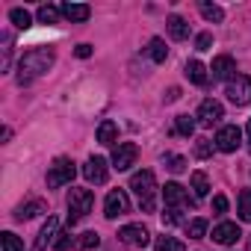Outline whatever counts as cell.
<instances>
[{"label": "cell", "mask_w": 251, "mask_h": 251, "mask_svg": "<svg viewBox=\"0 0 251 251\" xmlns=\"http://www.w3.org/2000/svg\"><path fill=\"white\" fill-rule=\"evenodd\" d=\"M50 68H53V50L36 48V50H30V53L21 56V62H18V83L24 86V83L36 80V77H42Z\"/></svg>", "instance_id": "1"}, {"label": "cell", "mask_w": 251, "mask_h": 251, "mask_svg": "<svg viewBox=\"0 0 251 251\" xmlns=\"http://www.w3.org/2000/svg\"><path fill=\"white\" fill-rule=\"evenodd\" d=\"M130 189L139 195V207H142V213H154V207H157V180H154V172H136L133 177H130Z\"/></svg>", "instance_id": "2"}, {"label": "cell", "mask_w": 251, "mask_h": 251, "mask_svg": "<svg viewBox=\"0 0 251 251\" xmlns=\"http://www.w3.org/2000/svg\"><path fill=\"white\" fill-rule=\"evenodd\" d=\"M95 204V195L89 189H71L68 195V225H77Z\"/></svg>", "instance_id": "3"}, {"label": "cell", "mask_w": 251, "mask_h": 251, "mask_svg": "<svg viewBox=\"0 0 251 251\" xmlns=\"http://www.w3.org/2000/svg\"><path fill=\"white\" fill-rule=\"evenodd\" d=\"M74 175H77L74 163H71L68 157H56V160H53V166L48 169V186H50V189H59V186L71 183V180H74Z\"/></svg>", "instance_id": "4"}, {"label": "cell", "mask_w": 251, "mask_h": 251, "mask_svg": "<svg viewBox=\"0 0 251 251\" xmlns=\"http://www.w3.org/2000/svg\"><path fill=\"white\" fill-rule=\"evenodd\" d=\"M225 95H227V100H230L233 106H248V103H251V77L236 74V77L227 83Z\"/></svg>", "instance_id": "5"}, {"label": "cell", "mask_w": 251, "mask_h": 251, "mask_svg": "<svg viewBox=\"0 0 251 251\" xmlns=\"http://www.w3.org/2000/svg\"><path fill=\"white\" fill-rule=\"evenodd\" d=\"M127 210H130V198H127V192H124V189H112L106 195V201H103V216L106 219H118V216H124Z\"/></svg>", "instance_id": "6"}, {"label": "cell", "mask_w": 251, "mask_h": 251, "mask_svg": "<svg viewBox=\"0 0 251 251\" xmlns=\"http://www.w3.org/2000/svg\"><path fill=\"white\" fill-rule=\"evenodd\" d=\"M136 157H139V148H136L133 142H118L115 151H112V169L127 172V169L136 163Z\"/></svg>", "instance_id": "7"}, {"label": "cell", "mask_w": 251, "mask_h": 251, "mask_svg": "<svg viewBox=\"0 0 251 251\" xmlns=\"http://www.w3.org/2000/svg\"><path fill=\"white\" fill-rule=\"evenodd\" d=\"M239 145H242V130L236 127V124H227V127H222V130L216 133V148H219V151L233 154Z\"/></svg>", "instance_id": "8"}, {"label": "cell", "mask_w": 251, "mask_h": 251, "mask_svg": "<svg viewBox=\"0 0 251 251\" xmlns=\"http://www.w3.org/2000/svg\"><path fill=\"white\" fill-rule=\"evenodd\" d=\"M118 239L127 242V245H136V248H145V245L151 242V233H148L145 225H124V227L118 230Z\"/></svg>", "instance_id": "9"}, {"label": "cell", "mask_w": 251, "mask_h": 251, "mask_svg": "<svg viewBox=\"0 0 251 251\" xmlns=\"http://www.w3.org/2000/svg\"><path fill=\"white\" fill-rule=\"evenodd\" d=\"M163 198H166V207H175V210H186V207L195 204V201L189 198V192H186L180 183H166Z\"/></svg>", "instance_id": "10"}, {"label": "cell", "mask_w": 251, "mask_h": 251, "mask_svg": "<svg viewBox=\"0 0 251 251\" xmlns=\"http://www.w3.org/2000/svg\"><path fill=\"white\" fill-rule=\"evenodd\" d=\"M222 118H225V109H222L219 100H213V98L201 100V106H198V121L204 124V127H213V124H219Z\"/></svg>", "instance_id": "11"}, {"label": "cell", "mask_w": 251, "mask_h": 251, "mask_svg": "<svg viewBox=\"0 0 251 251\" xmlns=\"http://www.w3.org/2000/svg\"><path fill=\"white\" fill-rule=\"evenodd\" d=\"M83 175H86L89 183H106V177H109L106 160H103V157H89L86 166H83Z\"/></svg>", "instance_id": "12"}, {"label": "cell", "mask_w": 251, "mask_h": 251, "mask_svg": "<svg viewBox=\"0 0 251 251\" xmlns=\"http://www.w3.org/2000/svg\"><path fill=\"white\" fill-rule=\"evenodd\" d=\"M239 236H242V230H239V225H233V222H222V225L213 227V239H216L219 245H236Z\"/></svg>", "instance_id": "13"}, {"label": "cell", "mask_w": 251, "mask_h": 251, "mask_svg": "<svg viewBox=\"0 0 251 251\" xmlns=\"http://www.w3.org/2000/svg\"><path fill=\"white\" fill-rule=\"evenodd\" d=\"M210 71H213V80H233L236 62H233V56H216L213 65H210Z\"/></svg>", "instance_id": "14"}, {"label": "cell", "mask_w": 251, "mask_h": 251, "mask_svg": "<svg viewBox=\"0 0 251 251\" xmlns=\"http://www.w3.org/2000/svg\"><path fill=\"white\" fill-rule=\"evenodd\" d=\"M53 236H59V222H56V216H48V222L42 225V230H39V236H36L33 251H45V248H48V242H50Z\"/></svg>", "instance_id": "15"}, {"label": "cell", "mask_w": 251, "mask_h": 251, "mask_svg": "<svg viewBox=\"0 0 251 251\" xmlns=\"http://www.w3.org/2000/svg\"><path fill=\"white\" fill-rule=\"evenodd\" d=\"M59 12H62L68 21H77V24H80V21H86V18L92 15V9H89L86 3H62V6H59Z\"/></svg>", "instance_id": "16"}, {"label": "cell", "mask_w": 251, "mask_h": 251, "mask_svg": "<svg viewBox=\"0 0 251 251\" xmlns=\"http://www.w3.org/2000/svg\"><path fill=\"white\" fill-rule=\"evenodd\" d=\"M186 77H189V83H195V86H207V68L198 62V59H192V62H186V71H183Z\"/></svg>", "instance_id": "17"}, {"label": "cell", "mask_w": 251, "mask_h": 251, "mask_svg": "<svg viewBox=\"0 0 251 251\" xmlns=\"http://www.w3.org/2000/svg\"><path fill=\"white\" fill-rule=\"evenodd\" d=\"M48 207H45V201H27V204H21L18 210H15V219L18 222H24V219H33V216H39V213H45Z\"/></svg>", "instance_id": "18"}, {"label": "cell", "mask_w": 251, "mask_h": 251, "mask_svg": "<svg viewBox=\"0 0 251 251\" xmlns=\"http://www.w3.org/2000/svg\"><path fill=\"white\" fill-rule=\"evenodd\" d=\"M169 36H172L175 42H183V39L189 36V24H186L180 15H172V18H169Z\"/></svg>", "instance_id": "19"}, {"label": "cell", "mask_w": 251, "mask_h": 251, "mask_svg": "<svg viewBox=\"0 0 251 251\" xmlns=\"http://www.w3.org/2000/svg\"><path fill=\"white\" fill-rule=\"evenodd\" d=\"M115 136H118V127H115V121H100V127H98V142L100 145H112L115 142Z\"/></svg>", "instance_id": "20"}, {"label": "cell", "mask_w": 251, "mask_h": 251, "mask_svg": "<svg viewBox=\"0 0 251 251\" xmlns=\"http://www.w3.org/2000/svg\"><path fill=\"white\" fill-rule=\"evenodd\" d=\"M148 56H151L154 62H166V56H169L166 42H163V39H151V42H148Z\"/></svg>", "instance_id": "21"}, {"label": "cell", "mask_w": 251, "mask_h": 251, "mask_svg": "<svg viewBox=\"0 0 251 251\" xmlns=\"http://www.w3.org/2000/svg\"><path fill=\"white\" fill-rule=\"evenodd\" d=\"M192 192H195V198H207V192H210V180H207L204 172H195V175H192Z\"/></svg>", "instance_id": "22"}, {"label": "cell", "mask_w": 251, "mask_h": 251, "mask_svg": "<svg viewBox=\"0 0 251 251\" xmlns=\"http://www.w3.org/2000/svg\"><path fill=\"white\" fill-rule=\"evenodd\" d=\"M9 21H12L18 30H27V27L33 24V15H30L27 9H12V12H9Z\"/></svg>", "instance_id": "23"}, {"label": "cell", "mask_w": 251, "mask_h": 251, "mask_svg": "<svg viewBox=\"0 0 251 251\" xmlns=\"http://www.w3.org/2000/svg\"><path fill=\"white\" fill-rule=\"evenodd\" d=\"M100 245V236L95 233V230H86V233H80V239H77V248H83V251H92V248H98Z\"/></svg>", "instance_id": "24"}, {"label": "cell", "mask_w": 251, "mask_h": 251, "mask_svg": "<svg viewBox=\"0 0 251 251\" xmlns=\"http://www.w3.org/2000/svg\"><path fill=\"white\" fill-rule=\"evenodd\" d=\"M157 251H186V245L175 236H160L157 239Z\"/></svg>", "instance_id": "25"}, {"label": "cell", "mask_w": 251, "mask_h": 251, "mask_svg": "<svg viewBox=\"0 0 251 251\" xmlns=\"http://www.w3.org/2000/svg\"><path fill=\"white\" fill-rule=\"evenodd\" d=\"M239 219L242 222H251V189H242L239 192Z\"/></svg>", "instance_id": "26"}, {"label": "cell", "mask_w": 251, "mask_h": 251, "mask_svg": "<svg viewBox=\"0 0 251 251\" xmlns=\"http://www.w3.org/2000/svg\"><path fill=\"white\" fill-rule=\"evenodd\" d=\"M175 130H177L180 136H192V133H195V121H192L189 115H177V121H175Z\"/></svg>", "instance_id": "27"}, {"label": "cell", "mask_w": 251, "mask_h": 251, "mask_svg": "<svg viewBox=\"0 0 251 251\" xmlns=\"http://www.w3.org/2000/svg\"><path fill=\"white\" fill-rule=\"evenodd\" d=\"M198 9H201V15H204L207 21H216V24H219V21L225 18V12H222V6H216V3H201Z\"/></svg>", "instance_id": "28"}, {"label": "cell", "mask_w": 251, "mask_h": 251, "mask_svg": "<svg viewBox=\"0 0 251 251\" xmlns=\"http://www.w3.org/2000/svg\"><path fill=\"white\" fill-rule=\"evenodd\" d=\"M0 242H3V251H24V245H21V239L12 233V230H6V233H0Z\"/></svg>", "instance_id": "29"}, {"label": "cell", "mask_w": 251, "mask_h": 251, "mask_svg": "<svg viewBox=\"0 0 251 251\" xmlns=\"http://www.w3.org/2000/svg\"><path fill=\"white\" fill-rule=\"evenodd\" d=\"M186 233H189V239H201V236L207 233V222H204V219H192V222L186 225Z\"/></svg>", "instance_id": "30"}, {"label": "cell", "mask_w": 251, "mask_h": 251, "mask_svg": "<svg viewBox=\"0 0 251 251\" xmlns=\"http://www.w3.org/2000/svg\"><path fill=\"white\" fill-rule=\"evenodd\" d=\"M56 18H59L56 6H39V21L42 24H56Z\"/></svg>", "instance_id": "31"}, {"label": "cell", "mask_w": 251, "mask_h": 251, "mask_svg": "<svg viewBox=\"0 0 251 251\" xmlns=\"http://www.w3.org/2000/svg\"><path fill=\"white\" fill-rule=\"evenodd\" d=\"M210 154H213V142H210V139H198V142H195V157L207 160Z\"/></svg>", "instance_id": "32"}, {"label": "cell", "mask_w": 251, "mask_h": 251, "mask_svg": "<svg viewBox=\"0 0 251 251\" xmlns=\"http://www.w3.org/2000/svg\"><path fill=\"white\" fill-rule=\"evenodd\" d=\"M71 242H74V236H71V230H59V236L53 239V245H56V251H65V248H71Z\"/></svg>", "instance_id": "33"}, {"label": "cell", "mask_w": 251, "mask_h": 251, "mask_svg": "<svg viewBox=\"0 0 251 251\" xmlns=\"http://www.w3.org/2000/svg\"><path fill=\"white\" fill-rule=\"evenodd\" d=\"M166 169L175 172V175H180V172L186 169V160H183V157H166Z\"/></svg>", "instance_id": "34"}, {"label": "cell", "mask_w": 251, "mask_h": 251, "mask_svg": "<svg viewBox=\"0 0 251 251\" xmlns=\"http://www.w3.org/2000/svg\"><path fill=\"white\" fill-rule=\"evenodd\" d=\"M183 210H175V207H166V213H163V225H177L183 216H180Z\"/></svg>", "instance_id": "35"}, {"label": "cell", "mask_w": 251, "mask_h": 251, "mask_svg": "<svg viewBox=\"0 0 251 251\" xmlns=\"http://www.w3.org/2000/svg\"><path fill=\"white\" fill-rule=\"evenodd\" d=\"M210 45H213V36H210V33H201V36L195 39V50H210Z\"/></svg>", "instance_id": "36"}, {"label": "cell", "mask_w": 251, "mask_h": 251, "mask_svg": "<svg viewBox=\"0 0 251 251\" xmlns=\"http://www.w3.org/2000/svg\"><path fill=\"white\" fill-rule=\"evenodd\" d=\"M213 210H216V216L227 213V198H225V195H216V198H213Z\"/></svg>", "instance_id": "37"}, {"label": "cell", "mask_w": 251, "mask_h": 251, "mask_svg": "<svg viewBox=\"0 0 251 251\" xmlns=\"http://www.w3.org/2000/svg\"><path fill=\"white\" fill-rule=\"evenodd\" d=\"M9 36H3V71H9Z\"/></svg>", "instance_id": "38"}, {"label": "cell", "mask_w": 251, "mask_h": 251, "mask_svg": "<svg viewBox=\"0 0 251 251\" xmlns=\"http://www.w3.org/2000/svg\"><path fill=\"white\" fill-rule=\"evenodd\" d=\"M77 56L80 59H89L92 56V45H77Z\"/></svg>", "instance_id": "39"}, {"label": "cell", "mask_w": 251, "mask_h": 251, "mask_svg": "<svg viewBox=\"0 0 251 251\" xmlns=\"http://www.w3.org/2000/svg\"><path fill=\"white\" fill-rule=\"evenodd\" d=\"M177 98H180V89H177V86H172V89L166 92V103H175Z\"/></svg>", "instance_id": "40"}, {"label": "cell", "mask_w": 251, "mask_h": 251, "mask_svg": "<svg viewBox=\"0 0 251 251\" xmlns=\"http://www.w3.org/2000/svg\"><path fill=\"white\" fill-rule=\"evenodd\" d=\"M245 133H248V142H251V121H248V127H245Z\"/></svg>", "instance_id": "41"}]
</instances>
